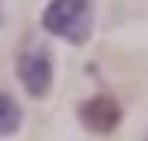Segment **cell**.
Instances as JSON below:
<instances>
[{"mask_svg":"<svg viewBox=\"0 0 148 141\" xmlns=\"http://www.w3.org/2000/svg\"><path fill=\"white\" fill-rule=\"evenodd\" d=\"M41 22L47 31H54L73 44H85L91 35V3L88 0H54L44 9Z\"/></svg>","mask_w":148,"mask_h":141,"instance_id":"1","label":"cell"},{"mask_svg":"<svg viewBox=\"0 0 148 141\" xmlns=\"http://www.w3.org/2000/svg\"><path fill=\"white\" fill-rule=\"evenodd\" d=\"M51 72H54L51 69V56L44 50H22L19 54V75H22V85L32 94H47Z\"/></svg>","mask_w":148,"mask_h":141,"instance_id":"2","label":"cell"},{"mask_svg":"<svg viewBox=\"0 0 148 141\" xmlns=\"http://www.w3.org/2000/svg\"><path fill=\"white\" fill-rule=\"evenodd\" d=\"M82 122L91 132H110L120 122V107L110 97H91L82 104Z\"/></svg>","mask_w":148,"mask_h":141,"instance_id":"3","label":"cell"},{"mask_svg":"<svg viewBox=\"0 0 148 141\" xmlns=\"http://www.w3.org/2000/svg\"><path fill=\"white\" fill-rule=\"evenodd\" d=\"M19 122H22L19 104H16L6 91H0V135H13V132L19 129Z\"/></svg>","mask_w":148,"mask_h":141,"instance_id":"4","label":"cell"}]
</instances>
